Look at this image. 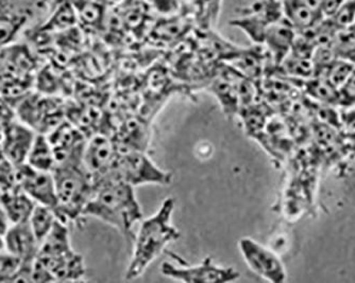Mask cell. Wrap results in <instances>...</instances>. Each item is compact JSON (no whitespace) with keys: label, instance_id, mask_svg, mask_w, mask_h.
<instances>
[{"label":"cell","instance_id":"cell-1","mask_svg":"<svg viewBox=\"0 0 355 283\" xmlns=\"http://www.w3.org/2000/svg\"><path fill=\"white\" fill-rule=\"evenodd\" d=\"M83 217L98 219L111 225L131 242L135 238L133 227L143 220V212L135 187L119 179L107 177L96 184Z\"/></svg>","mask_w":355,"mask_h":283},{"label":"cell","instance_id":"cell-2","mask_svg":"<svg viewBox=\"0 0 355 283\" xmlns=\"http://www.w3.org/2000/svg\"><path fill=\"white\" fill-rule=\"evenodd\" d=\"M85 275V259L71 247L67 223L57 220L41 243L32 268L31 282L78 281Z\"/></svg>","mask_w":355,"mask_h":283},{"label":"cell","instance_id":"cell-3","mask_svg":"<svg viewBox=\"0 0 355 283\" xmlns=\"http://www.w3.org/2000/svg\"><path fill=\"white\" fill-rule=\"evenodd\" d=\"M83 149L58 161L53 170L58 197L55 213L58 219L67 224L77 222L83 217L85 206L95 191V181L83 163Z\"/></svg>","mask_w":355,"mask_h":283},{"label":"cell","instance_id":"cell-4","mask_svg":"<svg viewBox=\"0 0 355 283\" xmlns=\"http://www.w3.org/2000/svg\"><path fill=\"white\" fill-rule=\"evenodd\" d=\"M175 204L173 197H167L155 214L141 221L139 231L133 240L132 257L125 272L127 280H135L141 277L167 245L180 238V231L173 224Z\"/></svg>","mask_w":355,"mask_h":283},{"label":"cell","instance_id":"cell-5","mask_svg":"<svg viewBox=\"0 0 355 283\" xmlns=\"http://www.w3.org/2000/svg\"><path fill=\"white\" fill-rule=\"evenodd\" d=\"M107 177L125 181L133 187L147 184L169 185L173 181L171 173L159 169L143 149L121 147H119L116 159Z\"/></svg>","mask_w":355,"mask_h":283},{"label":"cell","instance_id":"cell-6","mask_svg":"<svg viewBox=\"0 0 355 283\" xmlns=\"http://www.w3.org/2000/svg\"><path fill=\"white\" fill-rule=\"evenodd\" d=\"M284 16L282 0H255L252 5L239 10V17L230 25L244 31L255 45H262L266 30Z\"/></svg>","mask_w":355,"mask_h":283},{"label":"cell","instance_id":"cell-7","mask_svg":"<svg viewBox=\"0 0 355 283\" xmlns=\"http://www.w3.org/2000/svg\"><path fill=\"white\" fill-rule=\"evenodd\" d=\"M161 273L173 280L187 283L231 282L241 277L239 271L216 264L211 257H207L196 265L187 264L180 258L178 265L166 261L161 266Z\"/></svg>","mask_w":355,"mask_h":283},{"label":"cell","instance_id":"cell-8","mask_svg":"<svg viewBox=\"0 0 355 283\" xmlns=\"http://www.w3.org/2000/svg\"><path fill=\"white\" fill-rule=\"evenodd\" d=\"M3 241L6 252L19 259L21 262L14 282H31L32 268L41 244L32 230L29 221L10 225L9 229L3 236Z\"/></svg>","mask_w":355,"mask_h":283},{"label":"cell","instance_id":"cell-9","mask_svg":"<svg viewBox=\"0 0 355 283\" xmlns=\"http://www.w3.org/2000/svg\"><path fill=\"white\" fill-rule=\"evenodd\" d=\"M239 247L245 262L257 276L272 283L286 281L284 264L270 248L251 238H241Z\"/></svg>","mask_w":355,"mask_h":283},{"label":"cell","instance_id":"cell-10","mask_svg":"<svg viewBox=\"0 0 355 283\" xmlns=\"http://www.w3.org/2000/svg\"><path fill=\"white\" fill-rule=\"evenodd\" d=\"M16 186H19L37 204L57 211L58 197L53 172L37 170L27 163L16 167ZM57 214V213H55Z\"/></svg>","mask_w":355,"mask_h":283},{"label":"cell","instance_id":"cell-11","mask_svg":"<svg viewBox=\"0 0 355 283\" xmlns=\"http://www.w3.org/2000/svg\"><path fill=\"white\" fill-rule=\"evenodd\" d=\"M119 153L114 139L105 133L92 135L83 149V163L87 172L97 183L107 179Z\"/></svg>","mask_w":355,"mask_h":283},{"label":"cell","instance_id":"cell-12","mask_svg":"<svg viewBox=\"0 0 355 283\" xmlns=\"http://www.w3.org/2000/svg\"><path fill=\"white\" fill-rule=\"evenodd\" d=\"M43 0H0V48L13 43Z\"/></svg>","mask_w":355,"mask_h":283},{"label":"cell","instance_id":"cell-13","mask_svg":"<svg viewBox=\"0 0 355 283\" xmlns=\"http://www.w3.org/2000/svg\"><path fill=\"white\" fill-rule=\"evenodd\" d=\"M35 136V129L24 122L8 120L3 123L0 147L12 165L19 167L26 163Z\"/></svg>","mask_w":355,"mask_h":283},{"label":"cell","instance_id":"cell-14","mask_svg":"<svg viewBox=\"0 0 355 283\" xmlns=\"http://www.w3.org/2000/svg\"><path fill=\"white\" fill-rule=\"evenodd\" d=\"M246 79L229 65L219 69L211 82L209 91L218 100L225 115L233 116L239 113L241 89Z\"/></svg>","mask_w":355,"mask_h":283},{"label":"cell","instance_id":"cell-15","mask_svg":"<svg viewBox=\"0 0 355 283\" xmlns=\"http://www.w3.org/2000/svg\"><path fill=\"white\" fill-rule=\"evenodd\" d=\"M296 35V29L285 16L266 30L262 46L266 49L275 65L280 66L289 55Z\"/></svg>","mask_w":355,"mask_h":283},{"label":"cell","instance_id":"cell-16","mask_svg":"<svg viewBox=\"0 0 355 283\" xmlns=\"http://www.w3.org/2000/svg\"><path fill=\"white\" fill-rule=\"evenodd\" d=\"M0 204L5 209L11 224L29 221L37 203L19 186L0 191Z\"/></svg>","mask_w":355,"mask_h":283},{"label":"cell","instance_id":"cell-17","mask_svg":"<svg viewBox=\"0 0 355 283\" xmlns=\"http://www.w3.org/2000/svg\"><path fill=\"white\" fill-rule=\"evenodd\" d=\"M223 0H189L187 14L200 31H212L220 15Z\"/></svg>","mask_w":355,"mask_h":283},{"label":"cell","instance_id":"cell-18","mask_svg":"<svg viewBox=\"0 0 355 283\" xmlns=\"http://www.w3.org/2000/svg\"><path fill=\"white\" fill-rule=\"evenodd\" d=\"M282 5L285 17L297 32L310 29L321 19H324L319 12L315 11L300 0H282Z\"/></svg>","mask_w":355,"mask_h":283},{"label":"cell","instance_id":"cell-19","mask_svg":"<svg viewBox=\"0 0 355 283\" xmlns=\"http://www.w3.org/2000/svg\"><path fill=\"white\" fill-rule=\"evenodd\" d=\"M26 163L37 170L53 172L57 161L55 151L47 135L37 133L35 141L32 143Z\"/></svg>","mask_w":355,"mask_h":283},{"label":"cell","instance_id":"cell-20","mask_svg":"<svg viewBox=\"0 0 355 283\" xmlns=\"http://www.w3.org/2000/svg\"><path fill=\"white\" fill-rule=\"evenodd\" d=\"M57 214L53 209L43 205H35L29 219L30 226L35 232L40 244L45 240L46 237L51 232L53 225L57 222Z\"/></svg>","mask_w":355,"mask_h":283},{"label":"cell","instance_id":"cell-21","mask_svg":"<svg viewBox=\"0 0 355 283\" xmlns=\"http://www.w3.org/2000/svg\"><path fill=\"white\" fill-rule=\"evenodd\" d=\"M153 13L161 19L187 13V0H141Z\"/></svg>","mask_w":355,"mask_h":283},{"label":"cell","instance_id":"cell-22","mask_svg":"<svg viewBox=\"0 0 355 283\" xmlns=\"http://www.w3.org/2000/svg\"><path fill=\"white\" fill-rule=\"evenodd\" d=\"M354 69L355 65L352 62L347 59H335L328 66V69L321 73V77H326L333 86L338 89L350 77Z\"/></svg>","mask_w":355,"mask_h":283},{"label":"cell","instance_id":"cell-23","mask_svg":"<svg viewBox=\"0 0 355 283\" xmlns=\"http://www.w3.org/2000/svg\"><path fill=\"white\" fill-rule=\"evenodd\" d=\"M311 93L313 97L318 99L319 101L329 104H338V89L333 86L330 82L324 77H318L312 80L309 85Z\"/></svg>","mask_w":355,"mask_h":283},{"label":"cell","instance_id":"cell-24","mask_svg":"<svg viewBox=\"0 0 355 283\" xmlns=\"http://www.w3.org/2000/svg\"><path fill=\"white\" fill-rule=\"evenodd\" d=\"M19 265L21 262L19 259L6 250L0 252V283L14 282Z\"/></svg>","mask_w":355,"mask_h":283},{"label":"cell","instance_id":"cell-25","mask_svg":"<svg viewBox=\"0 0 355 283\" xmlns=\"http://www.w3.org/2000/svg\"><path fill=\"white\" fill-rule=\"evenodd\" d=\"M338 105H342L345 109L355 107V69L338 89Z\"/></svg>","mask_w":355,"mask_h":283},{"label":"cell","instance_id":"cell-26","mask_svg":"<svg viewBox=\"0 0 355 283\" xmlns=\"http://www.w3.org/2000/svg\"><path fill=\"white\" fill-rule=\"evenodd\" d=\"M107 9H123L131 5L135 0H98Z\"/></svg>","mask_w":355,"mask_h":283},{"label":"cell","instance_id":"cell-27","mask_svg":"<svg viewBox=\"0 0 355 283\" xmlns=\"http://www.w3.org/2000/svg\"><path fill=\"white\" fill-rule=\"evenodd\" d=\"M10 225H11V222H10L9 218H8L7 213H6L5 209L0 204V236H5Z\"/></svg>","mask_w":355,"mask_h":283},{"label":"cell","instance_id":"cell-28","mask_svg":"<svg viewBox=\"0 0 355 283\" xmlns=\"http://www.w3.org/2000/svg\"><path fill=\"white\" fill-rule=\"evenodd\" d=\"M5 250V241H3V237L0 236V252Z\"/></svg>","mask_w":355,"mask_h":283}]
</instances>
